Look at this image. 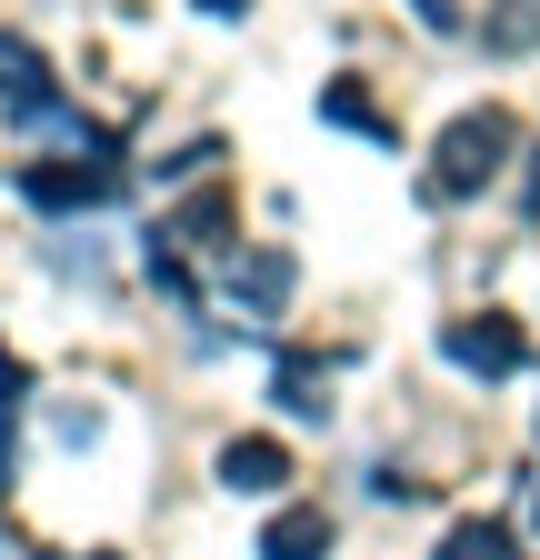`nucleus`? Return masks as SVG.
Returning a JSON list of instances; mask_svg holds the SVG:
<instances>
[{
	"mask_svg": "<svg viewBox=\"0 0 540 560\" xmlns=\"http://www.w3.org/2000/svg\"><path fill=\"white\" fill-rule=\"evenodd\" d=\"M501 161H510V120L501 110H460L441 130V151H431V190L441 200H470L481 180H501Z\"/></svg>",
	"mask_w": 540,
	"mask_h": 560,
	"instance_id": "nucleus-1",
	"label": "nucleus"
},
{
	"mask_svg": "<svg viewBox=\"0 0 540 560\" xmlns=\"http://www.w3.org/2000/svg\"><path fill=\"white\" fill-rule=\"evenodd\" d=\"M450 361L460 371H481V381H501V371H520L530 361V340H520V320H501V311H481V320H450Z\"/></svg>",
	"mask_w": 540,
	"mask_h": 560,
	"instance_id": "nucleus-2",
	"label": "nucleus"
},
{
	"mask_svg": "<svg viewBox=\"0 0 540 560\" xmlns=\"http://www.w3.org/2000/svg\"><path fill=\"white\" fill-rule=\"evenodd\" d=\"M320 550H330V511H310V501L270 511V530H260V560H320Z\"/></svg>",
	"mask_w": 540,
	"mask_h": 560,
	"instance_id": "nucleus-3",
	"label": "nucleus"
},
{
	"mask_svg": "<svg viewBox=\"0 0 540 560\" xmlns=\"http://www.w3.org/2000/svg\"><path fill=\"white\" fill-rule=\"evenodd\" d=\"M221 480H231V490H281V480H291V451H281V441H231V451H221Z\"/></svg>",
	"mask_w": 540,
	"mask_h": 560,
	"instance_id": "nucleus-4",
	"label": "nucleus"
},
{
	"mask_svg": "<svg viewBox=\"0 0 540 560\" xmlns=\"http://www.w3.org/2000/svg\"><path fill=\"white\" fill-rule=\"evenodd\" d=\"M441 560H510V530H501V521H460V530L441 540Z\"/></svg>",
	"mask_w": 540,
	"mask_h": 560,
	"instance_id": "nucleus-5",
	"label": "nucleus"
},
{
	"mask_svg": "<svg viewBox=\"0 0 540 560\" xmlns=\"http://www.w3.org/2000/svg\"><path fill=\"white\" fill-rule=\"evenodd\" d=\"M540 40V0H510V11H491V50H530Z\"/></svg>",
	"mask_w": 540,
	"mask_h": 560,
	"instance_id": "nucleus-6",
	"label": "nucleus"
},
{
	"mask_svg": "<svg viewBox=\"0 0 540 560\" xmlns=\"http://www.w3.org/2000/svg\"><path fill=\"white\" fill-rule=\"evenodd\" d=\"M411 11H421L431 31H460V0H411Z\"/></svg>",
	"mask_w": 540,
	"mask_h": 560,
	"instance_id": "nucleus-7",
	"label": "nucleus"
},
{
	"mask_svg": "<svg viewBox=\"0 0 540 560\" xmlns=\"http://www.w3.org/2000/svg\"><path fill=\"white\" fill-rule=\"evenodd\" d=\"M530 210H540V161H530Z\"/></svg>",
	"mask_w": 540,
	"mask_h": 560,
	"instance_id": "nucleus-8",
	"label": "nucleus"
},
{
	"mask_svg": "<svg viewBox=\"0 0 540 560\" xmlns=\"http://www.w3.org/2000/svg\"><path fill=\"white\" fill-rule=\"evenodd\" d=\"M530 521H540V501H530Z\"/></svg>",
	"mask_w": 540,
	"mask_h": 560,
	"instance_id": "nucleus-9",
	"label": "nucleus"
}]
</instances>
